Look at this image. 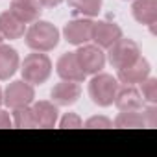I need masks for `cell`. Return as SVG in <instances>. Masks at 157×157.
Masks as SVG:
<instances>
[{
    "mask_svg": "<svg viewBox=\"0 0 157 157\" xmlns=\"http://www.w3.org/2000/svg\"><path fill=\"white\" fill-rule=\"evenodd\" d=\"M59 43V30L46 22V21H35L26 30V44L35 52H50Z\"/></svg>",
    "mask_w": 157,
    "mask_h": 157,
    "instance_id": "cell-1",
    "label": "cell"
},
{
    "mask_svg": "<svg viewBox=\"0 0 157 157\" xmlns=\"http://www.w3.org/2000/svg\"><path fill=\"white\" fill-rule=\"evenodd\" d=\"M21 72H22L24 82H28L32 85H41L52 74V61L46 54H41V52L30 54L24 57Z\"/></svg>",
    "mask_w": 157,
    "mask_h": 157,
    "instance_id": "cell-2",
    "label": "cell"
},
{
    "mask_svg": "<svg viewBox=\"0 0 157 157\" xmlns=\"http://www.w3.org/2000/svg\"><path fill=\"white\" fill-rule=\"evenodd\" d=\"M118 87H120V83H118L117 78H113L111 74L96 72L94 78L89 82V96L96 105L107 107V105L113 104Z\"/></svg>",
    "mask_w": 157,
    "mask_h": 157,
    "instance_id": "cell-3",
    "label": "cell"
},
{
    "mask_svg": "<svg viewBox=\"0 0 157 157\" xmlns=\"http://www.w3.org/2000/svg\"><path fill=\"white\" fill-rule=\"evenodd\" d=\"M107 50H109L107 52L109 63L115 68L128 67V65H131L133 61H137L140 57V50H139L137 43L131 41V39H124V37H120L117 43H113Z\"/></svg>",
    "mask_w": 157,
    "mask_h": 157,
    "instance_id": "cell-4",
    "label": "cell"
},
{
    "mask_svg": "<svg viewBox=\"0 0 157 157\" xmlns=\"http://www.w3.org/2000/svg\"><path fill=\"white\" fill-rule=\"evenodd\" d=\"M35 98V91H33V85L24 82V80H17V82H11L6 91H4V96H2V102L15 109V107H22V105H30Z\"/></svg>",
    "mask_w": 157,
    "mask_h": 157,
    "instance_id": "cell-5",
    "label": "cell"
},
{
    "mask_svg": "<svg viewBox=\"0 0 157 157\" xmlns=\"http://www.w3.org/2000/svg\"><path fill=\"white\" fill-rule=\"evenodd\" d=\"M76 57L85 74H96L105 65V54L96 44H82L76 52Z\"/></svg>",
    "mask_w": 157,
    "mask_h": 157,
    "instance_id": "cell-6",
    "label": "cell"
},
{
    "mask_svg": "<svg viewBox=\"0 0 157 157\" xmlns=\"http://www.w3.org/2000/svg\"><path fill=\"white\" fill-rule=\"evenodd\" d=\"M93 21L89 19H76V21H70L65 24L63 28V33H65V39L70 43V44H76V46H82L85 43L91 41V35H93Z\"/></svg>",
    "mask_w": 157,
    "mask_h": 157,
    "instance_id": "cell-7",
    "label": "cell"
},
{
    "mask_svg": "<svg viewBox=\"0 0 157 157\" xmlns=\"http://www.w3.org/2000/svg\"><path fill=\"white\" fill-rule=\"evenodd\" d=\"M122 37V30L118 24L109 22V21H98L93 24V35L91 41H94L96 46L100 48H109L113 43H117Z\"/></svg>",
    "mask_w": 157,
    "mask_h": 157,
    "instance_id": "cell-8",
    "label": "cell"
},
{
    "mask_svg": "<svg viewBox=\"0 0 157 157\" xmlns=\"http://www.w3.org/2000/svg\"><path fill=\"white\" fill-rule=\"evenodd\" d=\"M57 74L61 80H67V82H76V83H82L85 80V72L82 70L80 63H78V57H76V52H68V54H63L59 59H57Z\"/></svg>",
    "mask_w": 157,
    "mask_h": 157,
    "instance_id": "cell-9",
    "label": "cell"
},
{
    "mask_svg": "<svg viewBox=\"0 0 157 157\" xmlns=\"http://www.w3.org/2000/svg\"><path fill=\"white\" fill-rule=\"evenodd\" d=\"M148 76H150V63L144 57H139L131 65L118 68L117 80L124 85H135V83H140L142 80H146Z\"/></svg>",
    "mask_w": 157,
    "mask_h": 157,
    "instance_id": "cell-10",
    "label": "cell"
},
{
    "mask_svg": "<svg viewBox=\"0 0 157 157\" xmlns=\"http://www.w3.org/2000/svg\"><path fill=\"white\" fill-rule=\"evenodd\" d=\"M113 104L120 111H140L144 105V98L140 91L135 89L133 85H124V87H118Z\"/></svg>",
    "mask_w": 157,
    "mask_h": 157,
    "instance_id": "cell-11",
    "label": "cell"
},
{
    "mask_svg": "<svg viewBox=\"0 0 157 157\" xmlns=\"http://www.w3.org/2000/svg\"><path fill=\"white\" fill-rule=\"evenodd\" d=\"M80 94H82V87L76 82H67V80H63L61 83L54 85V89L50 91L52 100L57 105H65V107L76 104L78 98H80Z\"/></svg>",
    "mask_w": 157,
    "mask_h": 157,
    "instance_id": "cell-12",
    "label": "cell"
},
{
    "mask_svg": "<svg viewBox=\"0 0 157 157\" xmlns=\"http://www.w3.org/2000/svg\"><path fill=\"white\" fill-rule=\"evenodd\" d=\"M41 8H43V6L37 2V0H13L10 11H11L17 19H21L24 24H28V22L39 21V17H41Z\"/></svg>",
    "mask_w": 157,
    "mask_h": 157,
    "instance_id": "cell-13",
    "label": "cell"
},
{
    "mask_svg": "<svg viewBox=\"0 0 157 157\" xmlns=\"http://www.w3.org/2000/svg\"><path fill=\"white\" fill-rule=\"evenodd\" d=\"M33 117H35V124L37 128H54L57 122V107L52 102L46 100H39L32 105Z\"/></svg>",
    "mask_w": 157,
    "mask_h": 157,
    "instance_id": "cell-14",
    "label": "cell"
},
{
    "mask_svg": "<svg viewBox=\"0 0 157 157\" xmlns=\"http://www.w3.org/2000/svg\"><path fill=\"white\" fill-rule=\"evenodd\" d=\"M131 11L137 22L144 26H153L157 22V0H135Z\"/></svg>",
    "mask_w": 157,
    "mask_h": 157,
    "instance_id": "cell-15",
    "label": "cell"
},
{
    "mask_svg": "<svg viewBox=\"0 0 157 157\" xmlns=\"http://www.w3.org/2000/svg\"><path fill=\"white\" fill-rule=\"evenodd\" d=\"M19 54L10 44L0 43V80H10L19 68Z\"/></svg>",
    "mask_w": 157,
    "mask_h": 157,
    "instance_id": "cell-16",
    "label": "cell"
},
{
    "mask_svg": "<svg viewBox=\"0 0 157 157\" xmlns=\"http://www.w3.org/2000/svg\"><path fill=\"white\" fill-rule=\"evenodd\" d=\"M0 33L4 39H21L26 33V24L11 11L0 13Z\"/></svg>",
    "mask_w": 157,
    "mask_h": 157,
    "instance_id": "cell-17",
    "label": "cell"
},
{
    "mask_svg": "<svg viewBox=\"0 0 157 157\" xmlns=\"http://www.w3.org/2000/svg\"><path fill=\"white\" fill-rule=\"evenodd\" d=\"M68 6L78 15L96 17L102 8V0H68Z\"/></svg>",
    "mask_w": 157,
    "mask_h": 157,
    "instance_id": "cell-18",
    "label": "cell"
},
{
    "mask_svg": "<svg viewBox=\"0 0 157 157\" xmlns=\"http://www.w3.org/2000/svg\"><path fill=\"white\" fill-rule=\"evenodd\" d=\"M113 126L115 128H144L146 122H144V115L139 111H122L115 118Z\"/></svg>",
    "mask_w": 157,
    "mask_h": 157,
    "instance_id": "cell-19",
    "label": "cell"
},
{
    "mask_svg": "<svg viewBox=\"0 0 157 157\" xmlns=\"http://www.w3.org/2000/svg\"><path fill=\"white\" fill-rule=\"evenodd\" d=\"M13 126L15 128H37L35 124V117L30 105H22V107H15L13 109Z\"/></svg>",
    "mask_w": 157,
    "mask_h": 157,
    "instance_id": "cell-20",
    "label": "cell"
},
{
    "mask_svg": "<svg viewBox=\"0 0 157 157\" xmlns=\"http://www.w3.org/2000/svg\"><path fill=\"white\" fill-rule=\"evenodd\" d=\"M140 94L144 100H148L150 104H155L157 102V80L155 78H146V80H142L140 83Z\"/></svg>",
    "mask_w": 157,
    "mask_h": 157,
    "instance_id": "cell-21",
    "label": "cell"
},
{
    "mask_svg": "<svg viewBox=\"0 0 157 157\" xmlns=\"http://www.w3.org/2000/svg\"><path fill=\"white\" fill-rule=\"evenodd\" d=\"M82 118L78 117L76 113H67L63 118H61V122H59V128H82Z\"/></svg>",
    "mask_w": 157,
    "mask_h": 157,
    "instance_id": "cell-22",
    "label": "cell"
},
{
    "mask_svg": "<svg viewBox=\"0 0 157 157\" xmlns=\"http://www.w3.org/2000/svg\"><path fill=\"white\" fill-rule=\"evenodd\" d=\"M113 122L105 117H91L87 122H85V128H111Z\"/></svg>",
    "mask_w": 157,
    "mask_h": 157,
    "instance_id": "cell-23",
    "label": "cell"
},
{
    "mask_svg": "<svg viewBox=\"0 0 157 157\" xmlns=\"http://www.w3.org/2000/svg\"><path fill=\"white\" fill-rule=\"evenodd\" d=\"M142 115H144L146 126H148V128H155V124H157V107L151 104L150 107H146V111H144Z\"/></svg>",
    "mask_w": 157,
    "mask_h": 157,
    "instance_id": "cell-24",
    "label": "cell"
},
{
    "mask_svg": "<svg viewBox=\"0 0 157 157\" xmlns=\"http://www.w3.org/2000/svg\"><path fill=\"white\" fill-rule=\"evenodd\" d=\"M13 126V120L10 117L8 111H0V128H11Z\"/></svg>",
    "mask_w": 157,
    "mask_h": 157,
    "instance_id": "cell-25",
    "label": "cell"
},
{
    "mask_svg": "<svg viewBox=\"0 0 157 157\" xmlns=\"http://www.w3.org/2000/svg\"><path fill=\"white\" fill-rule=\"evenodd\" d=\"M63 2V0H39V4L43 6V8H56V6H59Z\"/></svg>",
    "mask_w": 157,
    "mask_h": 157,
    "instance_id": "cell-26",
    "label": "cell"
},
{
    "mask_svg": "<svg viewBox=\"0 0 157 157\" xmlns=\"http://www.w3.org/2000/svg\"><path fill=\"white\" fill-rule=\"evenodd\" d=\"M2 96H4V93H2V89H0V105L4 104V102H2Z\"/></svg>",
    "mask_w": 157,
    "mask_h": 157,
    "instance_id": "cell-27",
    "label": "cell"
},
{
    "mask_svg": "<svg viewBox=\"0 0 157 157\" xmlns=\"http://www.w3.org/2000/svg\"><path fill=\"white\" fill-rule=\"evenodd\" d=\"M2 41H4V37H2V33H0V43H2Z\"/></svg>",
    "mask_w": 157,
    "mask_h": 157,
    "instance_id": "cell-28",
    "label": "cell"
}]
</instances>
